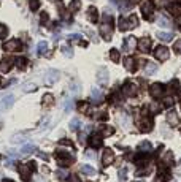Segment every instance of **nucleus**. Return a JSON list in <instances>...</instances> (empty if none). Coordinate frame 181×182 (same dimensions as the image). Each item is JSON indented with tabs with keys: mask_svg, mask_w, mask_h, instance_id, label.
<instances>
[{
	"mask_svg": "<svg viewBox=\"0 0 181 182\" xmlns=\"http://www.w3.org/2000/svg\"><path fill=\"white\" fill-rule=\"evenodd\" d=\"M100 33L103 36V40H111V33H113V17L110 14L103 16V22L100 24Z\"/></svg>",
	"mask_w": 181,
	"mask_h": 182,
	"instance_id": "nucleus-1",
	"label": "nucleus"
},
{
	"mask_svg": "<svg viewBox=\"0 0 181 182\" xmlns=\"http://www.w3.org/2000/svg\"><path fill=\"white\" fill-rule=\"evenodd\" d=\"M56 160L59 163V166H69L73 163V157L69 155L67 152H57L56 154Z\"/></svg>",
	"mask_w": 181,
	"mask_h": 182,
	"instance_id": "nucleus-2",
	"label": "nucleus"
},
{
	"mask_svg": "<svg viewBox=\"0 0 181 182\" xmlns=\"http://www.w3.org/2000/svg\"><path fill=\"white\" fill-rule=\"evenodd\" d=\"M57 79H59V71H57V70H49V71L45 73L43 83H45L46 86H53Z\"/></svg>",
	"mask_w": 181,
	"mask_h": 182,
	"instance_id": "nucleus-3",
	"label": "nucleus"
},
{
	"mask_svg": "<svg viewBox=\"0 0 181 182\" xmlns=\"http://www.w3.org/2000/svg\"><path fill=\"white\" fill-rule=\"evenodd\" d=\"M141 13L146 19H152V13H154V5H152V2H149V0L141 2Z\"/></svg>",
	"mask_w": 181,
	"mask_h": 182,
	"instance_id": "nucleus-4",
	"label": "nucleus"
},
{
	"mask_svg": "<svg viewBox=\"0 0 181 182\" xmlns=\"http://www.w3.org/2000/svg\"><path fill=\"white\" fill-rule=\"evenodd\" d=\"M3 49L8 51V52H16V51H21L22 49V43L19 41V40H10L3 44Z\"/></svg>",
	"mask_w": 181,
	"mask_h": 182,
	"instance_id": "nucleus-5",
	"label": "nucleus"
},
{
	"mask_svg": "<svg viewBox=\"0 0 181 182\" xmlns=\"http://www.w3.org/2000/svg\"><path fill=\"white\" fill-rule=\"evenodd\" d=\"M14 103V95L10 94V95H5L0 98V111H6V109H10L13 106Z\"/></svg>",
	"mask_w": 181,
	"mask_h": 182,
	"instance_id": "nucleus-6",
	"label": "nucleus"
},
{
	"mask_svg": "<svg viewBox=\"0 0 181 182\" xmlns=\"http://www.w3.org/2000/svg\"><path fill=\"white\" fill-rule=\"evenodd\" d=\"M18 171H19V176H21V179H22L24 182L30 180V177H32L30 165H19V166H18Z\"/></svg>",
	"mask_w": 181,
	"mask_h": 182,
	"instance_id": "nucleus-7",
	"label": "nucleus"
},
{
	"mask_svg": "<svg viewBox=\"0 0 181 182\" xmlns=\"http://www.w3.org/2000/svg\"><path fill=\"white\" fill-rule=\"evenodd\" d=\"M122 94L127 95V97L135 95V94H137V84L132 83V81H127V83L124 84V87H122Z\"/></svg>",
	"mask_w": 181,
	"mask_h": 182,
	"instance_id": "nucleus-8",
	"label": "nucleus"
},
{
	"mask_svg": "<svg viewBox=\"0 0 181 182\" xmlns=\"http://www.w3.org/2000/svg\"><path fill=\"white\" fill-rule=\"evenodd\" d=\"M154 56L159 60H167L168 59V49H167V46H157L156 51H154Z\"/></svg>",
	"mask_w": 181,
	"mask_h": 182,
	"instance_id": "nucleus-9",
	"label": "nucleus"
},
{
	"mask_svg": "<svg viewBox=\"0 0 181 182\" xmlns=\"http://www.w3.org/2000/svg\"><path fill=\"white\" fill-rule=\"evenodd\" d=\"M137 46V40L133 38V36H127L126 40H124V44H122V48H124V51L126 52H130L133 48Z\"/></svg>",
	"mask_w": 181,
	"mask_h": 182,
	"instance_id": "nucleus-10",
	"label": "nucleus"
},
{
	"mask_svg": "<svg viewBox=\"0 0 181 182\" xmlns=\"http://www.w3.org/2000/svg\"><path fill=\"white\" fill-rule=\"evenodd\" d=\"M162 90H164L162 84L156 83V84H152V86L149 87V94L154 97V98H160V97H162Z\"/></svg>",
	"mask_w": 181,
	"mask_h": 182,
	"instance_id": "nucleus-11",
	"label": "nucleus"
},
{
	"mask_svg": "<svg viewBox=\"0 0 181 182\" xmlns=\"http://www.w3.org/2000/svg\"><path fill=\"white\" fill-rule=\"evenodd\" d=\"M14 65V60L13 59H3L2 62H0V71L2 73H8L10 70H11V67Z\"/></svg>",
	"mask_w": 181,
	"mask_h": 182,
	"instance_id": "nucleus-12",
	"label": "nucleus"
},
{
	"mask_svg": "<svg viewBox=\"0 0 181 182\" xmlns=\"http://www.w3.org/2000/svg\"><path fill=\"white\" fill-rule=\"evenodd\" d=\"M113 158H114V155H113V150H111V149H105V150H103V157H102V163H103V166H108V165H111Z\"/></svg>",
	"mask_w": 181,
	"mask_h": 182,
	"instance_id": "nucleus-13",
	"label": "nucleus"
},
{
	"mask_svg": "<svg viewBox=\"0 0 181 182\" xmlns=\"http://www.w3.org/2000/svg\"><path fill=\"white\" fill-rule=\"evenodd\" d=\"M97 81H99L100 86H107V83H108V71L105 70V68H100V70H99V73H97Z\"/></svg>",
	"mask_w": 181,
	"mask_h": 182,
	"instance_id": "nucleus-14",
	"label": "nucleus"
},
{
	"mask_svg": "<svg viewBox=\"0 0 181 182\" xmlns=\"http://www.w3.org/2000/svg\"><path fill=\"white\" fill-rule=\"evenodd\" d=\"M91 97H92V102L94 103H102L103 102V94H102V90H99L97 87H92Z\"/></svg>",
	"mask_w": 181,
	"mask_h": 182,
	"instance_id": "nucleus-15",
	"label": "nucleus"
},
{
	"mask_svg": "<svg viewBox=\"0 0 181 182\" xmlns=\"http://www.w3.org/2000/svg\"><path fill=\"white\" fill-rule=\"evenodd\" d=\"M88 19L91 22H99V11H97V8L95 6H89L88 8Z\"/></svg>",
	"mask_w": 181,
	"mask_h": 182,
	"instance_id": "nucleus-16",
	"label": "nucleus"
},
{
	"mask_svg": "<svg viewBox=\"0 0 181 182\" xmlns=\"http://www.w3.org/2000/svg\"><path fill=\"white\" fill-rule=\"evenodd\" d=\"M35 150H37V146L33 143H26L21 147V154H22V155H30V154H33Z\"/></svg>",
	"mask_w": 181,
	"mask_h": 182,
	"instance_id": "nucleus-17",
	"label": "nucleus"
},
{
	"mask_svg": "<svg viewBox=\"0 0 181 182\" xmlns=\"http://www.w3.org/2000/svg\"><path fill=\"white\" fill-rule=\"evenodd\" d=\"M102 136L100 135H97V133H94V135H91V138H89V144L92 146L94 149H97V147H100L102 146Z\"/></svg>",
	"mask_w": 181,
	"mask_h": 182,
	"instance_id": "nucleus-18",
	"label": "nucleus"
},
{
	"mask_svg": "<svg viewBox=\"0 0 181 182\" xmlns=\"http://www.w3.org/2000/svg\"><path fill=\"white\" fill-rule=\"evenodd\" d=\"M124 67H126L127 71H135L137 68V60L133 57H126L124 59Z\"/></svg>",
	"mask_w": 181,
	"mask_h": 182,
	"instance_id": "nucleus-19",
	"label": "nucleus"
},
{
	"mask_svg": "<svg viewBox=\"0 0 181 182\" xmlns=\"http://www.w3.org/2000/svg\"><path fill=\"white\" fill-rule=\"evenodd\" d=\"M135 0H119V10L121 11H129L130 8H133Z\"/></svg>",
	"mask_w": 181,
	"mask_h": 182,
	"instance_id": "nucleus-20",
	"label": "nucleus"
},
{
	"mask_svg": "<svg viewBox=\"0 0 181 182\" xmlns=\"http://www.w3.org/2000/svg\"><path fill=\"white\" fill-rule=\"evenodd\" d=\"M138 49H140L141 52H148V51L151 49V40H149V38H141V40L138 41Z\"/></svg>",
	"mask_w": 181,
	"mask_h": 182,
	"instance_id": "nucleus-21",
	"label": "nucleus"
},
{
	"mask_svg": "<svg viewBox=\"0 0 181 182\" xmlns=\"http://www.w3.org/2000/svg\"><path fill=\"white\" fill-rule=\"evenodd\" d=\"M27 63H29L27 57H16V60H14V65L18 67V70H26Z\"/></svg>",
	"mask_w": 181,
	"mask_h": 182,
	"instance_id": "nucleus-22",
	"label": "nucleus"
},
{
	"mask_svg": "<svg viewBox=\"0 0 181 182\" xmlns=\"http://www.w3.org/2000/svg\"><path fill=\"white\" fill-rule=\"evenodd\" d=\"M167 122H168L170 125H178V122H179L178 114H176L175 111H170V113L167 114Z\"/></svg>",
	"mask_w": 181,
	"mask_h": 182,
	"instance_id": "nucleus-23",
	"label": "nucleus"
},
{
	"mask_svg": "<svg viewBox=\"0 0 181 182\" xmlns=\"http://www.w3.org/2000/svg\"><path fill=\"white\" fill-rule=\"evenodd\" d=\"M81 8V0H72L70 5H69V11L70 13H76Z\"/></svg>",
	"mask_w": 181,
	"mask_h": 182,
	"instance_id": "nucleus-24",
	"label": "nucleus"
},
{
	"mask_svg": "<svg viewBox=\"0 0 181 182\" xmlns=\"http://www.w3.org/2000/svg\"><path fill=\"white\" fill-rule=\"evenodd\" d=\"M156 71H157V65H156V63L148 62L145 65V73H146V75H154Z\"/></svg>",
	"mask_w": 181,
	"mask_h": 182,
	"instance_id": "nucleus-25",
	"label": "nucleus"
},
{
	"mask_svg": "<svg viewBox=\"0 0 181 182\" xmlns=\"http://www.w3.org/2000/svg\"><path fill=\"white\" fill-rule=\"evenodd\" d=\"M151 128H152V122H151V121L143 119V121L140 122V130H141V132H149Z\"/></svg>",
	"mask_w": 181,
	"mask_h": 182,
	"instance_id": "nucleus-26",
	"label": "nucleus"
},
{
	"mask_svg": "<svg viewBox=\"0 0 181 182\" xmlns=\"http://www.w3.org/2000/svg\"><path fill=\"white\" fill-rule=\"evenodd\" d=\"M157 38L160 41H171V38H173V33L170 32H159L157 33Z\"/></svg>",
	"mask_w": 181,
	"mask_h": 182,
	"instance_id": "nucleus-27",
	"label": "nucleus"
},
{
	"mask_svg": "<svg viewBox=\"0 0 181 182\" xmlns=\"http://www.w3.org/2000/svg\"><path fill=\"white\" fill-rule=\"evenodd\" d=\"M46 51H48V41H40L37 46V52L40 56H43V54H46Z\"/></svg>",
	"mask_w": 181,
	"mask_h": 182,
	"instance_id": "nucleus-28",
	"label": "nucleus"
},
{
	"mask_svg": "<svg viewBox=\"0 0 181 182\" xmlns=\"http://www.w3.org/2000/svg\"><path fill=\"white\" fill-rule=\"evenodd\" d=\"M100 132H102L103 136H110V135L114 133V128L110 127V125H100Z\"/></svg>",
	"mask_w": 181,
	"mask_h": 182,
	"instance_id": "nucleus-29",
	"label": "nucleus"
},
{
	"mask_svg": "<svg viewBox=\"0 0 181 182\" xmlns=\"http://www.w3.org/2000/svg\"><path fill=\"white\" fill-rule=\"evenodd\" d=\"M119 30H130V24H129V19L126 17H121L119 19Z\"/></svg>",
	"mask_w": 181,
	"mask_h": 182,
	"instance_id": "nucleus-30",
	"label": "nucleus"
},
{
	"mask_svg": "<svg viewBox=\"0 0 181 182\" xmlns=\"http://www.w3.org/2000/svg\"><path fill=\"white\" fill-rule=\"evenodd\" d=\"M157 24H159L160 27H170V21H168L167 16H159V17H157Z\"/></svg>",
	"mask_w": 181,
	"mask_h": 182,
	"instance_id": "nucleus-31",
	"label": "nucleus"
},
{
	"mask_svg": "<svg viewBox=\"0 0 181 182\" xmlns=\"http://www.w3.org/2000/svg\"><path fill=\"white\" fill-rule=\"evenodd\" d=\"M81 173H84V174H88V176H92L94 173H95V169L91 165H83L81 166Z\"/></svg>",
	"mask_w": 181,
	"mask_h": 182,
	"instance_id": "nucleus-32",
	"label": "nucleus"
},
{
	"mask_svg": "<svg viewBox=\"0 0 181 182\" xmlns=\"http://www.w3.org/2000/svg\"><path fill=\"white\" fill-rule=\"evenodd\" d=\"M53 102H54V98H53V95L51 94H46L45 97H43V106H51L53 105Z\"/></svg>",
	"mask_w": 181,
	"mask_h": 182,
	"instance_id": "nucleus-33",
	"label": "nucleus"
},
{
	"mask_svg": "<svg viewBox=\"0 0 181 182\" xmlns=\"http://www.w3.org/2000/svg\"><path fill=\"white\" fill-rule=\"evenodd\" d=\"M61 49H62V52H64L65 57H73V49H72L70 46H67V44H65V46H62Z\"/></svg>",
	"mask_w": 181,
	"mask_h": 182,
	"instance_id": "nucleus-34",
	"label": "nucleus"
},
{
	"mask_svg": "<svg viewBox=\"0 0 181 182\" xmlns=\"http://www.w3.org/2000/svg\"><path fill=\"white\" fill-rule=\"evenodd\" d=\"M81 121L80 119H72V122H70V128L72 130H78V128H81Z\"/></svg>",
	"mask_w": 181,
	"mask_h": 182,
	"instance_id": "nucleus-35",
	"label": "nucleus"
},
{
	"mask_svg": "<svg viewBox=\"0 0 181 182\" xmlns=\"http://www.w3.org/2000/svg\"><path fill=\"white\" fill-rule=\"evenodd\" d=\"M29 6H30L32 11H37L40 8V0H29Z\"/></svg>",
	"mask_w": 181,
	"mask_h": 182,
	"instance_id": "nucleus-36",
	"label": "nucleus"
},
{
	"mask_svg": "<svg viewBox=\"0 0 181 182\" xmlns=\"http://www.w3.org/2000/svg\"><path fill=\"white\" fill-rule=\"evenodd\" d=\"M26 141V136L24 135H14V136H11V143L13 144H16V143H24Z\"/></svg>",
	"mask_w": 181,
	"mask_h": 182,
	"instance_id": "nucleus-37",
	"label": "nucleus"
},
{
	"mask_svg": "<svg viewBox=\"0 0 181 182\" xmlns=\"http://www.w3.org/2000/svg\"><path fill=\"white\" fill-rule=\"evenodd\" d=\"M110 57L113 62H119V51L118 49H111L110 51Z\"/></svg>",
	"mask_w": 181,
	"mask_h": 182,
	"instance_id": "nucleus-38",
	"label": "nucleus"
},
{
	"mask_svg": "<svg viewBox=\"0 0 181 182\" xmlns=\"http://www.w3.org/2000/svg\"><path fill=\"white\" fill-rule=\"evenodd\" d=\"M72 108H73V102H72L70 98H67L65 102H64V109H65V113L72 111Z\"/></svg>",
	"mask_w": 181,
	"mask_h": 182,
	"instance_id": "nucleus-39",
	"label": "nucleus"
},
{
	"mask_svg": "<svg viewBox=\"0 0 181 182\" xmlns=\"http://www.w3.org/2000/svg\"><path fill=\"white\" fill-rule=\"evenodd\" d=\"M129 24H130V29L137 27V25H138V17H137L135 14H132V16L129 17Z\"/></svg>",
	"mask_w": 181,
	"mask_h": 182,
	"instance_id": "nucleus-40",
	"label": "nucleus"
},
{
	"mask_svg": "<svg viewBox=\"0 0 181 182\" xmlns=\"http://www.w3.org/2000/svg\"><path fill=\"white\" fill-rule=\"evenodd\" d=\"M170 11L173 13L175 16L181 14V5H173V6H170Z\"/></svg>",
	"mask_w": 181,
	"mask_h": 182,
	"instance_id": "nucleus-41",
	"label": "nucleus"
},
{
	"mask_svg": "<svg viewBox=\"0 0 181 182\" xmlns=\"http://www.w3.org/2000/svg\"><path fill=\"white\" fill-rule=\"evenodd\" d=\"M8 35V27L3 25V24H0V38H3V36Z\"/></svg>",
	"mask_w": 181,
	"mask_h": 182,
	"instance_id": "nucleus-42",
	"label": "nucleus"
},
{
	"mask_svg": "<svg viewBox=\"0 0 181 182\" xmlns=\"http://www.w3.org/2000/svg\"><path fill=\"white\" fill-rule=\"evenodd\" d=\"M173 51L176 54H181V40H176L175 41V46H173Z\"/></svg>",
	"mask_w": 181,
	"mask_h": 182,
	"instance_id": "nucleus-43",
	"label": "nucleus"
},
{
	"mask_svg": "<svg viewBox=\"0 0 181 182\" xmlns=\"http://www.w3.org/2000/svg\"><path fill=\"white\" fill-rule=\"evenodd\" d=\"M70 89H72V92H75V94H80V90H81V87H80L78 83H73V84L70 86Z\"/></svg>",
	"mask_w": 181,
	"mask_h": 182,
	"instance_id": "nucleus-44",
	"label": "nucleus"
},
{
	"mask_svg": "<svg viewBox=\"0 0 181 182\" xmlns=\"http://www.w3.org/2000/svg\"><path fill=\"white\" fill-rule=\"evenodd\" d=\"M140 147H141V150H149V149H151V144H149L148 141H145V143L140 144Z\"/></svg>",
	"mask_w": 181,
	"mask_h": 182,
	"instance_id": "nucleus-45",
	"label": "nucleus"
},
{
	"mask_svg": "<svg viewBox=\"0 0 181 182\" xmlns=\"http://www.w3.org/2000/svg\"><path fill=\"white\" fill-rule=\"evenodd\" d=\"M164 163H165V165H170V163H171V152H167V155L164 158Z\"/></svg>",
	"mask_w": 181,
	"mask_h": 182,
	"instance_id": "nucleus-46",
	"label": "nucleus"
},
{
	"mask_svg": "<svg viewBox=\"0 0 181 182\" xmlns=\"http://www.w3.org/2000/svg\"><path fill=\"white\" fill-rule=\"evenodd\" d=\"M88 108H89V105H88V103H80V111L88 113Z\"/></svg>",
	"mask_w": 181,
	"mask_h": 182,
	"instance_id": "nucleus-47",
	"label": "nucleus"
},
{
	"mask_svg": "<svg viewBox=\"0 0 181 182\" xmlns=\"http://www.w3.org/2000/svg\"><path fill=\"white\" fill-rule=\"evenodd\" d=\"M40 19H41V24H48V19H49V17H48V13H43Z\"/></svg>",
	"mask_w": 181,
	"mask_h": 182,
	"instance_id": "nucleus-48",
	"label": "nucleus"
},
{
	"mask_svg": "<svg viewBox=\"0 0 181 182\" xmlns=\"http://www.w3.org/2000/svg\"><path fill=\"white\" fill-rule=\"evenodd\" d=\"M49 117H45V119L41 121V128H45V127H48V124H49Z\"/></svg>",
	"mask_w": 181,
	"mask_h": 182,
	"instance_id": "nucleus-49",
	"label": "nucleus"
},
{
	"mask_svg": "<svg viewBox=\"0 0 181 182\" xmlns=\"http://www.w3.org/2000/svg\"><path fill=\"white\" fill-rule=\"evenodd\" d=\"M69 180H70V182H81V180H80V177L76 176V174H72V176L69 177Z\"/></svg>",
	"mask_w": 181,
	"mask_h": 182,
	"instance_id": "nucleus-50",
	"label": "nucleus"
},
{
	"mask_svg": "<svg viewBox=\"0 0 181 182\" xmlns=\"http://www.w3.org/2000/svg\"><path fill=\"white\" fill-rule=\"evenodd\" d=\"M35 89H37V86H33V84L30 86V83H29V86H26V87H24L26 92H29V90H35Z\"/></svg>",
	"mask_w": 181,
	"mask_h": 182,
	"instance_id": "nucleus-51",
	"label": "nucleus"
},
{
	"mask_svg": "<svg viewBox=\"0 0 181 182\" xmlns=\"http://www.w3.org/2000/svg\"><path fill=\"white\" fill-rule=\"evenodd\" d=\"M126 179V169H121L119 171V180H124Z\"/></svg>",
	"mask_w": 181,
	"mask_h": 182,
	"instance_id": "nucleus-52",
	"label": "nucleus"
},
{
	"mask_svg": "<svg viewBox=\"0 0 181 182\" xmlns=\"http://www.w3.org/2000/svg\"><path fill=\"white\" fill-rule=\"evenodd\" d=\"M164 103H165V106H170L171 103H173V100H171V98H165V100H164Z\"/></svg>",
	"mask_w": 181,
	"mask_h": 182,
	"instance_id": "nucleus-53",
	"label": "nucleus"
},
{
	"mask_svg": "<svg viewBox=\"0 0 181 182\" xmlns=\"http://www.w3.org/2000/svg\"><path fill=\"white\" fill-rule=\"evenodd\" d=\"M70 40H81V35H70Z\"/></svg>",
	"mask_w": 181,
	"mask_h": 182,
	"instance_id": "nucleus-54",
	"label": "nucleus"
},
{
	"mask_svg": "<svg viewBox=\"0 0 181 182\" xmlns=\"http://www.w3.org/2000/svg\"><path fill=\"white\" fill-rule=\"evenodd\" d=\"M86 157H88V158H94L95 154H94V152H86Z\"/></svg>",
	"mask_w": 181,
	"mask_h": 182,
	"instance_id": "nucleus-55",
	"label": "nucleus"
},
{
	"mask_svg": "<svg viewBox=\"0 0 181 182\" xmlns=\"http://www.w3.org/2000/svg\"><path fill=\"white\" fill-rule=\"evenodd\" d=\"M61 144H67V146H73V144H72V141H69V139H62V141H61Z\"/></svg>",
	"mask_w": 181,
	"mask_h": 182,
	"instance_id": "nucleus-56",
	"label": "nucleus"
},
{
	"mask_svg": "<svg viewBox=\"0 0 181 182\" xmlns=\"http://www.w3.org/2000/svg\"><path fill=\"white\" fill-rule=\"evenodd\" d=\"M38 155H40L41 158H45V160H48V155H46V154H43V152H40V154H38Z\"/></svg>",
	"mask_w": 181,
	"mask_h": 182,
	"instance_id": "nucleus-57",
	"label": "nucleus"
},
{
	"mask_svg": "<svg viewBox=\"0 0 181 182\" xmlns=\"http://www.w3.org/2000/svg\"><path fill=\"white\" fill-rule=\"evenodd\" d=\"M57 173H59V174H57L59 177H65V173H64V171H57Z\"/></svg>",
	"mask_w": 181,
	"mask_h": 182,
	"instance_id": "nucleus-58",
	"label": "nucleus"
},
{
	"mask_svg": "<svg viewBox=\"0 0 181 182\" xmlns=\"http://www.w3.org/2000/svg\"><path fill=\"white\" fill-rule=\"evenodd\" d=\"M51 2H56V0H51Z\"/></svg>",
	"mask_w": 181,
	"mask_h": 182,
	"instance_id": "nucleus-59",
	"label": "nucleus"
}]
</instances>
